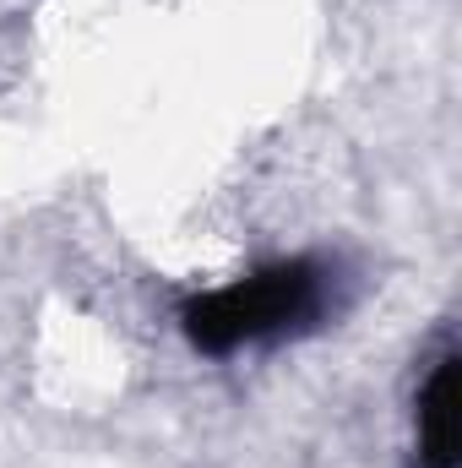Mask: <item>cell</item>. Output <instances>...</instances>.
Segmentation results:
<instances>
[{
  "label": "cell",
  "mask_w": 462,
  "mask_h": 468,
  "mask_svg": "<svg viewBox=\"0 0 462 468\" xmlns=\"http://www.w3.org/2000/svg\"><path fill=\"white\" fill-rule=\"evenodd\" d=\"M321 311V272L310 261L267 267L245 283L213 289L185 305V338L202 354H229L256 338H278Z\"/></svg>",
  "instance_id": "6da1fadb"
},
{
  "label": "cell",
  "mask_w": 462,
  "mask_h": 468,
  "mask_svg": "<svg viewBox=\"0 0 462 468\" xmlns=\"http://www.w3.org/2000/svg\"><path fill=\"white\" fill-rule=\"evenodd\" d=\"M419 447L430 468L457 463V359H441L419 398Z\"/></svg>",
  "instance_id": "7a4b0ae2"
}]
</instances>
